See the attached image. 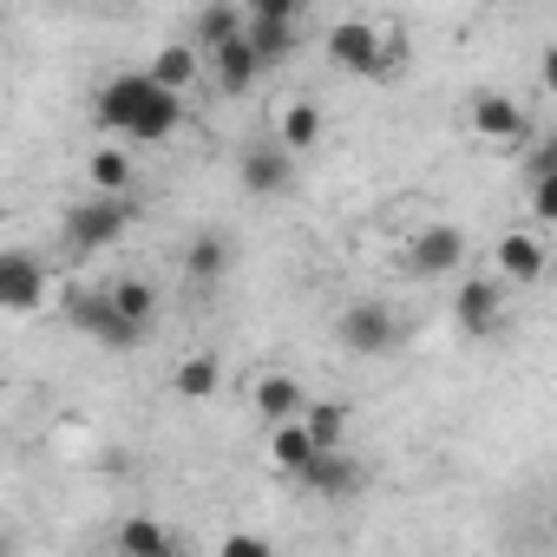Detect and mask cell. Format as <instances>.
I'll return each mask as SVG.
<instances>
[{"label": "cell", "instance_id": "28", "mask_svg": "<svg viewBox=\"0 0 557 557\" xmlns=\"http://www.w3.org/2000/svg\"><path fill=\"white\" fill-rule=\"evenodd\" d=\"M92 8H106V0H92Z\"/></svg>", "mask_w": 557, "mask_h": 557}, {"label": "cell", "instance_id": "23", "mask_svg": "<svg viewBox=\"0 0 557 557\" xmlns=\"http://www.w3.org/2000/svg\"><path fill=\"white\" fill-rule=\"evenodd\" d=\"M302 426L315 433V446H348L355 407H348V400H302Z\"/></svg>", "mask_w": 557, "mask_h": 557}, {"label": "cell", "instance_id": "19", "mask_svg": "<svg viewBox=\"0 0 557 557\" xmlns=\"http://www.w3.org/2000/svg\"><path fill=\"white\" fill-rule=\"evenodd\" d=\"M138 184V164L125 145H92L86 151V190H132Z\"/></svg>", "mask_w": 557, "mask_h": 557}, {"label": "cell", "instance_id": "12", "mask_svg": "<svg viewBox=\"0 0 557 557\" xmlns=\"http://www.w3.org/2000/svg\"><path fill=\"white\" fill-rule=\"evenodd\" d=\"M329 66L355 79H381V21H342L329 27Z\"/></svg>", "mask_w": 557, "mask_h": 557}, {"label": "cell", "instance_id": "6", "mask_svg": "<svg viewBox=\"0 0 557 557\" xmlns=\"http://www.w3.org/2000/svg\"><path fill=\"white\" fill-rule=\"evenodd\" d=\"M335 335H342V348H348V355L381 361V355H394V348L407 342V322H400L387 302H348V309H342V322H335Z\"/></svg>", "mask_w": 557, "mask_h": 557}, {"label": "cell", "instance_id": "4", "mask_svg": "<svg viewBox=\"0 0 557 557\" xmlns=\"http://www.w3.org/2000/svg\"><path fill=\"white\" fill-rule=\"evenodd\" d=\"M453 322H459V335H472V342L498 335V329L511 322V283H498L492 269H485V275H459V289H453Z\"/></svg>", "mask_w": 557, "mask_h": 557}, {"label": "cell", "instance_id": "11", "mask_svg": "<svg viewBox=\"0 0 557 557\" xmlns=\"http://www.w3.org/2000/svg\"><path fill=\"white\" fill-rule=\"evenodd\" d=\"M466 262V230L459 223H426L407 236V269L426 275V283H440V275H453Z\"/></svg>", "mask_w": 557, "mask_h": 557}, {"label": "cell", "instance_id": "13", "mask_svg": "<svg viewBox=\"0 0 557 557\" xmlns=\"http://www.w3.org/2000/svg\"><path fill=\"white\" fill-rule=\"evenodd\" d=\"M243 40H249V53L262 60V73H269V66H289V60L302 53V21H269V14H243Z\"/></svg>", "mask_w": 557, "mask_h": 557}, {"label": "cell", "instance_id": "10", "mask_svg": "<svg viewBox=\"0 0 557 557\" xmlns=\"http://www.w3.org/2000/svg\"><path fill=\"white\" fill-rule=\"evenodd\" d=\"M544 236H550V230L524 223V230H505V236L492 243V275H498V283H511V289L544 283V262H550V243H544Z\"/></svg>", "mask_w": 557, "mask_h": 557}, {"label": "cell", "instance_id": "20", "mask_svg": "<svg viewBox=\"0 0 557 557\" xmlns=\"http://www.w3.org/2000/svg\"><path fill=\"white\" fill-rule=\"evenodd\" d=\"M230 34H243V8H236V0H203V8H197V21H190V47L197 53H210V47H223Z\"/></svg>", "mask_w": 557, "mask_h": 557}, {"label": "cell", "instance_id": "22", "mask_svg": "<svg viewBox=\"0 0 557 557\" xmlns=\"http://www.w3.org/2000/svg\"><path fill=\"white\" fill-rule=\"evenodd\" d=\"M106 296H112V309H119L132 329L151 335V322H158V289L145 283V275H119V283H106Z\"/></svg>", "mask_w": 557, "mask_h": 557}, {"label": "cell", "instance_id": "15", "mask_svg": "<svg viewBox=\"0 0 557 557\" xmlns=\"http://www.w3.org/2000/svg\"><path fill=\"white\" fill-rule=\"evenodd\" d=\"M302 400H309V387H302L296 374H283V368L256 374V387H249V407H256V420H262V426L296 420V413H302Z\"/></svg>", "mask_w": 557, "mask_h": 557}, {"label": "cell", "instance_id": "1", "mask_svg": "<svg viewBox=\"0 0 557 557\" xmlns=\"http://www.w3.org/2000/svg\"><path fill=\"white\" fill-rule=\"evenodd\" d=\"M92 112L112 138H138V145H171L184 132V92L158 86L151 73H112L99 86Z\"/></svg>", "mask_w": 557, "mask_h": 557}, {"label": "cell", "instance_id": "25", "mask_svg": "<svg viewBox=\"0 0 557 557\" xmlns=\"http://www.w3.org/2000/svg\"><path fill=\"white\" fill-rule=\"evenodd\" d=\"M112 544H119V550H132V557H164V550H171V531H164V524H151V518H125Z\"/></svg>", "mask_w": 557, "mask_h": 557}, {"label": "cell", "instance_id": "8", "mask_svg": "<svg viewBox=\"0 0 557 557\" xmlns=\"http://www.w3.org/2000/svg\"><path fill=\"white\" fill-rule=\"evenodd\" d=\"M361 485H368V472H361V459H355L348 446H315L309 466L296 472V492H309V498H322V505H348Z\"/></svg>", "mask_w": 557, "mask_h": 557}, {"label": "cell", "instance_id": "21", "mask_svg": "<svg viewBox=\"0 0 557 557\" xmlns=\"http://www.w3.org/2000/svg\"><path fill=\"white\" fill-rule=\"evenodd\" d=\"M275 145L315 151V145H322V106H315V99H289L283 112H275Z\"/></svg>", "mask_w": 557, "mask_h": 557}, {"label": "cell", "instance_id": "9", "mask_svg": "<svg viewBox=\"0 0 557 557\" xmlns=\"http://www.w3.org/2000/svg\"><path fill=\"white\" fill-rule=\"evenodd\" d=\"M236 184L256 197V203H275L289 184H296V151L289 145H275V138H256L236 151Z\"/></svg>", "mask_w": 557, "mask_h": 557}, {"label": "cell", "instance_id": "17", "mask_svg": "<svg viewBox=\"0 0 557 557\" xmlns=\"http://www.w3.org/2000/svg\"><path fill=\"white\" fill-rule=\"evenodd\" d=\"M223 269H230V236L203 230V236H190V243H184V283H190V289L223 283Z\"/></svg>", "mask_w": 557, "mask_h": 557}, {"label": "cell", "instance_id": "26", "mask_svg": "<svg viewBox=\"0 0 557 557\" xmlns=\"http://www.w3.org/2000/svg\"><path fill=\"white\" fill-rule=\"evenodd\" d=\"M243 14H269V21H309V0H243Z\"/></svg>", "mask_w": 557, "mask_h": 557}, {"label": "cell", "instance_id": "5", "mask_svg": "<svg viewBox=\"0 0 557 557\" xmlns=\"http://www.w3.org/2000/svg\"><path fill=\"white\" fill-rule=\"evenodd\" d=\"M466 125H472V138H479L485 151H524V145L537 138L531 112H524L511 92H479L472 112H466Z\"/></svg>", "mask_w": 557, "mask_h": 557}, {"label": "cell", "instance_id": "3", "mask_svg": "<svg viewBox=\"0 0 557 557\" xmlns=\"http://www.w3.org/2000/svg\"><path fill=\"white\" fill-rule=\"evenodd\" d=\"M47 296H53V275H47L40 249L0 243V315H34V309H47Z\"/></svg>", "mask_w": 557, "mask_h": 557}, {"label": "cell", "instance_id": "27", "mask_svg": "<svg viewBox=\"0 0 557 557\" xmlns=\"http://www.w3.org/2000/svg\"><path fill=\"white\" fill-rule=\"evenodd\" d=\"M223 550H230V557H262L269 537H243V531H236V537H223Z\"/></svg>", "mask_w": 557, "mask_h": 557}, {"label": "cell", "instance_id": "7", "mask_svg": "<svg viewBox=\"0 0 557 557\" xmlns=\"http://www.w3.org/2000/svg\"><path fill=\"white\" fill-rule=\"evenodd\" d=\"M66 322H73L92 348H106V355H125V348L145 342V329H132V322L112 309L106 289H79V296H66Z\"/></svg>", "mask_w": 557, "mask_h": 557}, {"label": "cell", "instance_id": "14", "mask_svg": "<svg viewBox=\"0 0 557 557\" xmlns=\"http://www.w3.org/2000/svg\"><path fill=\"white\" fill-rule=\"evenodd\" d=\"M256 73H262V60L249 53V40H243V34H230L223 47H210V53H203V79H210L216 92H230V99H236L243 86H256Z\"/></svg>", "mask_w": 557, "mask_h": 557}, {"label": "cell", "instance_id": "16", "mask_svg": "<svg viewBox=\"0 0 557 557\" xmlns=\"http://www.w3.org/2000/svg\"><path fill=\"white\" fill-rule=\"evenodd\" d=\"M309 453H315V433L302 426V413H296V420H275V426H269V472L296 479V472L309 466Z\"/></svg>", "mask_w": 557, "mask_h": 557}, {"label": "cell", "instance_id": "24", "mask_svg": "<svg viewBox=\"0 0 557 557\" xmlns=\"http://www.w3.org/2000/svg\"><path fill=\"white\" fill-rule=\"evenodd\" d=\"M171 387H177V400H216V387H223L216 355H184V361L171 368Z\"/></svg>", "mask_w": 557, "mask_h": 557}, {"label": "cell", "instance_id": "18", "mask_svg": "<svg viewBox=\"0 0 557 557\" xmlns=\"http://www.w3.org/2000/svg\"><path fill=\"white\" fill-rule=\"evenodd\" d=\"M158 86H171V92H190L197 79H203V53L190 47V40H164L158 53H151V66H145Z\"/></svg>", "mask_w": 557, "mask_h": 557}, {"label": "cell", "instance_id": "2", "mask_svg": "<svg viewBox=\"0 0 557 557\" xmlns=\"http://www.w3.org/2000/svg\"><path fill=\"white\" fill-rule=\"evenodd\" d=\"M132 223H138V197H132V190H86V197L60 216V249H66V256H99V249H112Z\"/></svg>", "mask_w": 557, "mask_h": 557}]
</instances>
